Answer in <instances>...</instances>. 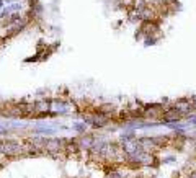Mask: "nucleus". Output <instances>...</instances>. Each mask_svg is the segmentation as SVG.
<instances>
[{"mask_svg": "<svg viewBox=\"0 0 196 178\" xmlns=\"http://www.w3.org/2000/svg\"><path fill=\"white\" fill-rule=\"evenodd\" d=\"M20 149H21L20 144H16V142H7V144L2 146V152H5V154H16Z\"/></svg>", "mask_w": 196, "mask_h": 178, "instance_id": "obj_1", "label": "nucleus"}, {"mask_svg": "<svg viewBox=\"0 0 196 178\" xmlns=\"http://www.w3.org/2000/svg\"><path fill=\"white\" fill-rule=\"evenodd\" d=\"M175 160H177V157H175V155H170V157L164 159V162H165V163H170V162H175Z\"/></svg>", "mask_w": 196, "mask_h": 178, "instance_id": "obj_2", "label": "nucleus"}, {"mask_svg": "<svg viewBox=\"0 0 196 178\" xmlns=\"http://www.w3.org/2000/svg\"><path fill=\"white\" fill-rule=\"evenodd\" d=\"M109 178H123V175L118 173V172H113V173H109Z\"/></svg>", "mask_w": 196, "mask_h": 178, "instance_id": "obj_3", "label": "nucleus"}, {"mask_svg": "<svg viewBox=\"0 0 196 178\" xmlns=\"http://www.w3.org/2000/svg\"><path fill=\"white\" fill-rule=\"evenodd\" d=\"M188 178H196V170L194 172H191V173H190V176Z\"/></svg>", "mask_w": 196, "mask_h": 178, "instance_id": "obj_4", "label": "nucleus"}]
</instances>
